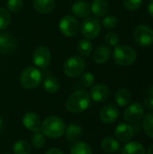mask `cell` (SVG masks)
<instances>
[{"label":"cell","mask_w":153,"mask_h":154,"mask_svg":"<svg viewBox=\"0 0 153 154\" xmlns=\"http://www.w3.org/2000/svg\"><path fill=\"white\" fill-rule=\"evenodd\" d=\"M90 96L86 90H77L66 100L65 107L72 114H79L87 110L90 105Z\"/></svg>","instance_id":"1"},{"label":"cell","mask_w":153,"mask_h":154,"mask_svg":"<svg viewBox=\"0 0 153 154\" xmlns=\"http://www.w3.org/2000/svg\"><path fill=\"white\" fill-rule=\"evenodd\" d=\"M66 125L64 121L58 116H51L46 117L41 124L40 131L44 136L50 139H58L65 134Z\"/></svg>","instance_id":"2"},{"label":"cell","mask_w":153,"mask_h":154,"mask_svg":"<svg viewBox=\"0 0 153 154\" xmlns=\"http://www.w3.org/2000/svg\"><path fill=\"white\" fill-rule=\"evenodd\" d=\"M113 59L117 65L121 67H127L132 65L136 60L137 52L131 46L117 45L114 50Z\"/></svg>","instance_id":"3"},{"label":"cell","mask_w":153,"mask_h":154,"mask_svg":"<svg viewBox=\"0 0 153 154\" xmlns=\"http://www.w3.org/2000/svg\"><path fill=\"white\" fill-rule=\"evenodd\" d=\"M42 80L41 72L35 67L24 69L20 75V85L25 89H33L37 88Z\"/></svg>","instance_id":"4"},{"label":"cell","mask_w":153,"mask_h":154,"mask_svg":"<svg viewBox=\"0 0 153 154\" xmlns=\"http://www.w3.org/2000/svg\"><path fill=\"white\" fill-rule=\"evenodd\" d=\"M86 68V60L80 56H71L63 64V71L69 78L80 76Z\"/></svg>","instance_id":"5"},{"label":"cell","mask_w":153,"mask_h":154,"mask_svg":"<svg viewBox=\"0 0 153 154\" xmlns=\"http://www.w3.org/2000/svg\"><path fill=\"white\" fill-rule=\"evenodd\" d=\"M101 31V23L95 17H87L81 23L80 32L87 39L96 38Z\"/></svg>","instance_id":"6"},{"label":"cell","mask_w":153,"mask_h":154,"mask_svg":"<svg viewBox=\"0 0 153 154\" xmlns=\"http://www.w3.org/2000/svg\"><path fill=\"white\" fill-rule=\"evenodd\" d=\"M133 39L138 45L149 47L153 44V30L146 24L138 25L133 31Z\"/></svg>","instance_id":"7"},{"label":"cell","mask_w":153,"mask_h":154,"mask_svg":"<svg viewBox=\"0 0 153 154\" xmlns=\"http://www.w3.org/2000/svg\"><path fill=\"white\" fill-rule=\"evenodd\" d=\"M59 28L63 35L67 37H73L79 31V23L73 15H65L60 19Z\"/></svg>","instance_id":"8"},{"label":"cell","mask_w":153,"mask_h":154,"mask_svg":"<svg viewBox=\"0 0 153 154\" xmlns=\"http://www.w3.org/2000/svg\"><path fill=\"white\" fill-rule=\"evenodd\" d=\"M144 116V109L141 103L133 102L127 106L124 112V118L129 124H137Z\"/></svg>","instance_id":"9"},{"label":"cell","mask_w":153,"mask_h":154,"mask_svg":"<svg viewBox=\"0 0 153 154\" xmlns=\"http://www.w3.org/2000/svg\"><path fill=\"white\" fill-rule=\"evenodd\" d=\"M32 60L34 65L38 68L46 69L51 61L50 51L45 46H40L33 51Z\"/></svg>","instance_id":"10"},{"label":"cell","mask_w":153,"mask_h":154,"mask_svg":"<svg viewBox=\"0 0 153 154\" xmlns=\"http://www.w3.org/2000/svg\"><path fill=\"white\" fill-rule=\"evenodd\" d=\"M17 48L16 40L11 33L0 32V53L12 54Z\"/></svg>","instance_id":"11"},{"label":"cell","mask_w":153,"mask_h":154,"mask_svg":"<svg viewBox=\"0 0 153 154\" xmlns=\"http://www.w3.org/2000/svg\"><path fill=\"white\" fill-rule=\"evenodd\" d=\"M134 135V130L133 126L126 123L119 124L115 129V136L120 143H128L133 139Z\"/></svg>","instance_id":"12"},{"label":"cell","mask_w":153,"mask_h":154,"mask_svg":"<svg viewBox=\"0 0 153 154\" xmlns=\"http://www.w3.org/2000/svg\"><path fill=\"white\" fill-rule=\"evenodd\" d=\"M119 116V109L114 104L106 105L100 111L99 117L100 120L105 124H113L115 123Z\"/></svg>","instance_id":"13"},{"label":"cell","mask_w":153,"mask_h":154,"mask_svg":"<svg viewBox=\"0 0 153 154\" xmlns=\"http://www.w3.org/2000/svg\"><path fill=\"white\" fill-rule=\"evenodd\" d=\"M110 97V89L104 84H96L92 86L90 90V97L96 102H105Z\"/></svg>","instance_id":"14"},{"label":"cell","mask_w":153,"mask_h":154,"mask_svg":"<svg viewBox=\"0 0 153 154\" xmlns=\"http://www.w3.org/2000/svg\"><path fill=\"white\" fill-rule=\"evenodd\" d=\"M22 122L23 126L29 131L35 133L41 128V119L39 116L34 112H27L24 114Z\"/></svg>","instance_id":"15"},{"label":"cell","mask_w":153,"mask_h":154,"mask_svg":"<svg viewBox=\"0 0 153 154\" xmlns=\"http://www.w3.org/2000/svg\"><path fill=\"white\" fill-rule=\"evenodd\" d=\"M71 11L73 14L80 18H87L92 13L90 4L83 0H78L73 3V5H71Z\"/></svg>","instance_id":"16"},{"label":"cell","mask_w":153,"mask_h":154,"mask_svg":"<svg viewBox=\"0 0 153 154\" xmlns=\"http://www.w3.org/2000/svg\"><path fill=\"white\" fill-rule=\"evenodd\" d=\"M111 56V50L108 46L101 45L98 46L93 53V60L97 64H105L106 63Z\"/></svg>","instance_id":"17"},{"label":"cell","mask_w":153,"mask_h":154,"mask_svg":"<svg viewBox=\"0 0 153 154\" xmlns=\"http://www.w3.org/2000/svg\"><path fill=\"white\" fill-rule=\"evenodd\" d=\"M33 9L41 14H46L50 13L55 7L54 0H33L32 1Z\"/></svg>","instance_id":"18"},{"label":"cell","mask_w":153,"mask_h":154,"mask_svg":"<svg viewBox=\"0 0 153 154\" xmlns=\"http://www.w3.org/2000/svg\"><path fill=\"white\" fill-rule=\"evenodd\" d=\"M91 5V12L98 17L105 16L109 11V4L106 0H94Z\"/></svg>","instance_id":"19"},{"label":"cell","mask_w":153,"mask_h":154,"mask_svg":"<svg viewBox=\"0 0 153 154\" xmlns=\"http://www.w3.org/2000/svg\"><path fill=\"white\" fill-rule=\"evenodd\" d=\"M65 132H66V139L70 143H77L80 139L83 134L82 128L76 124H70L69 126H67Z\"/></svg>","instance_id":"20"},{"label":"cell","mask_w":153,"mask_h":154,"mask_svg":"<svg viewBox=\"0 0 153 154\" xmlns=\"http://www.w3.org/2000/svg\"><path fill=\"white\" fill-rule=\"evenodd\" d=\"M115 99L119 106H126L130 104L132 99L131 92L126 88H120L116 91L115 95Z\"/></svg>","instance_id":"21"},{"label":"cell","mask_w":153,"mask_h":154,"mask_svg":"<svg viewBox=\"0 0 153 154\" xmlns=\"http://www.w3.org/2000/svg\"><path fill=\"white\" fill-rule=\"evenodd\" d=\"M102 150L106 153L112 154L116 152L120 149V143L119 142L112 137H106L105 138L101 143Z\"/></svg>","instance_id":"22"},{"label":"cell","mask_w":153,"mask_h":154,"mask_svg":"<svg viewBox=\"0 0 153 154\" xmlns=\"http://www.w3.org/2000/svg\"><path fill=\"white\" fill-rule=\"evenodd\" d=\"M122 154H146L144 146L136 142L127 143L122 149Z\"/></svg>","instance_id":"23"},{"label":"cell","mask_w":153,"mask_h":154,"mask_svg":"<svg viewBox=\"0 0 153 154\" xmlns=\"http://www.w3.org/2000/svg\"><path fill=\"white\" fill-rule=\"evenodd\" d=\"M43 88L48 93H56L60 88V82L56 77L49 75L43 80Z\"/></svg>","instance_id":"24"},{"label":"cell","mask_w":153,"mask_h":154,"mask_svg":"<svg viewBox=\"0 0 153 154\" xmlns=\"http://www.w3.org/2000/svg\"><path fill=\"white\" fill-rule=\"evenodd\" d=\"M142 128L146 135L153 138V112H150L143 116Z\"/></svg>","instance_id":"25"},{"label":"cell","mask_w":153,"mask_h":154,"mask_svg":"<svg viewBox=\"0 0 153 154\" xmlns=\"http://www.w3.org/2000/svg\"><path fill=\"white\" fill-rule=\"evenodd\" d=\"M70 154H93V151L87 143L77 142L71 147Z\"/></svg>","instance_id":"26"},{"label":"cell","mask_w":153,"mask_h":154,"mask_svg":"<svg viewBox=\"0 0 153 154\" xmlns=\"http://www.w3.org/2000/svg\"><path fill=\"white\" fill-rule=\"evenodd\" d=\"M14 154H30L31 153V145L27 141L19 140L14 143L13 146Z\"/></svg>","instance_id":"27"},{"label":"cell","mask_w":153,"mask_h":154,"mask_svg":"<svg viewBox=\"0 0 153 154\" xmlns=\"http://www.w3.org/2000/svg\"><path fill=\"white\" fill-rule=\"evenodd\" d=\"M93 51V45L88 39L80 40L78 43V51L82 56H89Z\"/></svg>","instance_id":"28"},{"label":"cell","mask_w":153,"mask_h":154,"mask_svg":"<svg viewBox=\"0 0 153 154\" xmlns=\"http://www.w3.org/2000/svg\"><path fill=\"white\" fill-rule=\"evenodd\" d=\"M46 143V139L44 134L39 130L34 133L32 138V145L35 149H41Z\"/></svg>","instance_id":"29"},{"label":"cell","mask_w":153,"mask_h":154,"mask_svg":"<svg viewBox=\"0 0 153 154\" xmlns=\"http://www.w3.org/2000/svg\"><path fill=\"white\" fill-rule=\"evenodd\" d=\"M11 23V14L7 9L0 7V31L6 29Z\"/></svg>","instance_id":"30"},{"label":"cell","mask_w":153,"mask_h":154,"mask_svg":"<svg viewBox=\"0 0 153 154\" xmlns=\"http://www.w3.org/2000/svg\"><path fill=\"white\" fill-rule=\"evenodd\" d=\"M94 82H95V77L91 72H89V71L83 72L80 75V83L83 87L90 88L93 86Z\"/></svg>","instance_id":"31"},{"label":"cell","mask_w":153,"mask_h":154,"mask_svg":"<svg viewBox=\"0 0 153 154\" xmlns=\"http://www.w3.org/2000/svg\"><path fill=\"white\" fill-rule=\"evenodd\" d=\"M102 23L107 29H114L118 25V18L113 14H109L103 19Z\"/></svg>","instance_id":"32"},{"label":"cell","mask_w":153,"mask_h":154,"mask_svg":"<svg viewBox=\"0 0 153 154\" xmlns=\"http://www.w3.org/2000/svg\"><path fill=\"white\" fill-rule=\"evenodd\" d=\"M23 0H7L6 2V7L7 10L13 13L19 12L23 7Z\"/></svg>","instance_id":"33"},{"label":"cell","mask_w":153,"mask_h":154,"mask_svg":"<svg viewBox=\"0 0 153 154\" xmlns=\"http://www.w3.org/2000/svg\"><path fill=\"white\" fill-rule=\"evenodd\" d=\"M123 4L126 9L130 11H136L142 6V0H123Z\"/></svg>","instance_id":"34"},{"label":"cell","mask_w":153,"mask_h":154,"mask_svg":"<svg viewBox=\"0 0 153 154\" xmlns=\"http://www.w3.org/2000/svg\"><path fill=\"white\" fill-rule=\"evenodd\" d=\"M105 41L109 46H117L119 43V36L116 32H109L106 34Z\"/></svg>","instance_id":"35"},{"label":"cell","mask_w":153,"mask_h":154,"mask_svg":"<svg viewBox=\"0 0 153 154\" xmlns=\"http://www.w3.org/2000/svg\"><path fill=\"white\" fill-rule=\"evenodd\" d=\"M143 105L144 106L150 110V111H153V97H148L144 99L143 101Z\"/></svg>","instance_id":"36"},{"label":"cell","mask_w":153,"mask_h":154,"mask_svg":"<svg viewBox=\"0 0 153 154\" xmlns=\"http://www.w3.org/2000/svg\"><path fill=\"white\" fill-rule=\"evenodd\" d=\"M45 154H64L62 151H60V149H57V148H50L49 149L46 153Z\"/></svg>","instance_id":"37"},{"label":"cell","mask_w":153,"mask_h":154,"mask_svg":"<svg viewBox=\"0 0 153 154\" xmlns=\"http://www.w3.org/2000/svg\"><path fill=\"white\" fill-rule=\"evenodd\" d=\"M147 11L149 14L153 18V0H150L147 5Z\"/></svg>","instance_id":"38"},{"label":"cell","mask_w":153,"mask_h":154,"mask_svg":"<svg viewBox=\"0 0 153 154\" xmlns=\"http://www.w3.org/2000/svg\"><path fill=\"white\" fill-rule=\"evenodd\" d=\"M147 154H153V144H151L149 149H148V152H147Z\"/></svg>","instance_id":"39"},{"label":"cell","mask_w":153,"mask_h":154,"mask_svg":"<svg viewBox=\"0 0 153 154\" xmlns=\"http://www.w3.org/2000/svg\"><path fill=\"white\" fill-rule=\"evenodd\" d=\"M3 125H4V123H3V120H2V118L0 117V130L3 128Z\"/></svg>","instance_id":"40"},{"label":"cell","mask_w":153,"mask_h":154,"mask_svg":"<svg viewBox=\"0 0 153 154\" xmlns=\"http://www.w3.org/2000/svg\"><path fill=\"white\" fill-rule=\"evenodd\" d=\"M149 93H150L151 97H153V87H151V88L149 90Z\"/></svg>","instance_id":"41"},{"label":"cell","mask_w":153,"mask_h":154,"mask_svg":"<svg viewBox=\"0 0 153 154\" xmlns=\"http://www.w3.org/2000/svg\"><path fill=\"white\" fill-rule=\"evenodd\" d=\"M5 154H11V153H5Z\"/></svg>","instance_id":"42"}]
</instances>
